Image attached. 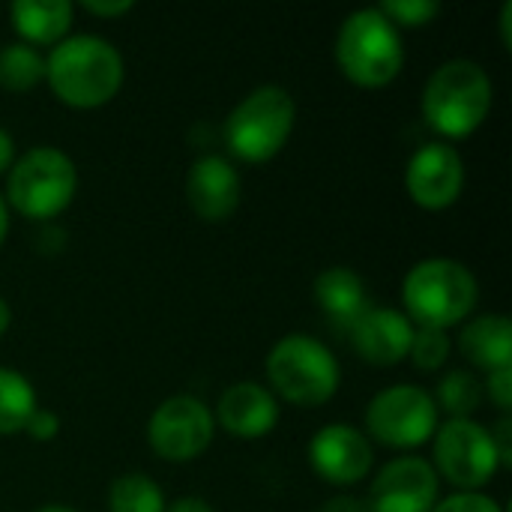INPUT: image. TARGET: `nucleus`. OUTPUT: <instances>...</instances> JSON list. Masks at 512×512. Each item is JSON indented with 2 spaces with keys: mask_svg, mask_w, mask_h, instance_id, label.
<instances>
[{
  "mask_svg": "<svg viewBox=\"0 0 512 512\" xmlns=\"http://www.w3.org/2000/svg\"><path fill=\"white\" fill-rule=\"evenodd\" d=\"M9 324H12V309H9V303L0 297V336L9 330Z\"/></svg>",
  "mask_w": 512,
  "mask_h": 512,
  "instance_id": "obj_36",
  "label": "nucleus"
},
{
  "mask_svg": "<svg viewBox=\"0 0 512 512\" xmlns=\"http://www.w3.org/2000/svg\"><path fill=\"white\" fill-rule=\"evenodd\" d=\"M459 351L486 372L512 366V324L507 315L471 318L459 333Z\"/></svg>",
  "mask_w": 512,
  "mask_h": 512,
  "instance_id": "obj_18",
  "label": "nucleus"
},
{
  "mask_svg": "<svg viewBox=\"0 0 512 512\" xmlns=\"http://www.w3.org/2000/svg\"><path fill=\"white\" fill-rule=\"evenodd\" d=\"M297 123L294 96L279 84H264L243 96L225 120V144L231 156L249 165L270 162L291 138Z\"/></svg>",
  "mask_w": 512,
  "mask_h": 512,
  "instance_id": "obj_6",
  "label": "nucleus"
},
{
  "mask_svg": "<svg viewBox=\"0 0 512 512\" xmlns=\"http://www.w3.org/2000/svg\"><path fill=\"white\" fill-rule=\"evenodd\" d=\"M495 102L489 72L474 60L441 63L423 87V117L444 138H468L477 132Z\"/></svg>",
  "mask_w": 512,
  "mask_h": 512,
  "instance_id": "obj_2",
  "label": "nucleus"
},
{
  "mask_svg": "<svg viewBox=\"0 0 512 512\" xmlns=\"http://www.w3.org/2000/svg\"><path fill=\"white\" fill-rule=\"evenodd\" d=\"M9 234V207H6V198L0 195V246Z\"/></svg>",
  "mask_w": 512,
  "mask_h": 512,
  "instance_id": "obj_35",
  "label": "nucleus"
},
{
  "mask_svg": "<svg viewBox=\"0 0 512 512\" xmlns=\"http://www.w3.org/2000/svg\"><path fill=\"white\" fill-rule=\"evenodd\" d=\"M489 396L501 411L512 408V366L510 369H495L489 372Z\"/></svg>",
  "mask_w": 512,
  "mask_h": 512,
  "instance_id": "obj_28",
  "label": "nucleus"
},
{
  "mask_svg": "<svg viewBox=\"0 0 512 512\" xmlns=\"http://www.w3.org/2000/svg\"><path fill=\"white\" fill-rule=\"evenodd\" d=\"M375 462L369 438L345 423H330L309 441L312 471L333 486H354L369 477Z\"/></svg>",
  "mask_w": 512,
  "mask_h": 512,
  "instance_id": "obj_13",
  "label": "nucleus"
},
{
  "mask_svg": "<svg viewBox=\"0 0 512 512\" xmlns=\"http://www.w3.org/2000/svg\"><path fill=\"white\" fill-rule=\"evenodd\" d=\"M480 288L474 273L453 258L417 261L402 282V303L408 321L426 330H444L462 324L477 306Z\"/></svg>",
  "mask_w": 512,
  "mask_h": 512,
  "instance_id": "obj_3",
  "label": "nucleus"
},
{
  "mask_svg": "<svg viewBox=\"0 0 512 512\" xmlns=\"http://www.w3.org/2000/svg\"><path fill=\"white\" fill-rule=\"evenodd\" d=\"M111 512H165V495L147 474H123L108 492Z\"/></svg>",
  "mask_w": 512,
  "mask_h": 512,
  "instance_id": "obj_22",
  "label": "nucleus"
},
{
  "mask_svg": "<svg viewBox=\"0 0 512 512\" xmlns=\"http://www.w3.org/2000/svg\"><path fill=\"white\" fill-rule=\"evenodd\" d=\"M165 512H213L201 498H177L174 504H165Z\"/></svg>",
  "mask_w": 512,
  "mask_h": 512,
  "instance_id": "obj_32",
  "label": "nucleus"
},
{
  "mask_svg": "<svg viewBox=\"0 0 512 512\" xmlns=\"http://www.w3.org/2000/svg\"><path fill=\"white\" fill-rule=\"evenodd\" d=\"M228 435L240 441H258L270 435L279 423V402L276 396L255 381H237L231 384L216 405L213 417Z\"/></svg>",
  "mask_w": 512,
  "mask_h": 512,
  "instance_id": "obj_15",
  "label": "nucleus"
},
{
  "mask_svg": "<svg viewBox=\"0 0 512 512\" xmlns=\"http://www.w3.org/2000/svg\"><path fill=\"white\" fill-rule=\"evenodd\" d=\"M240 174L222 156H201L186 177V198L198 219L225 222L240 204Z\"/></svg>",
  "mask_w": 512,
  "mask_h": 512,
  "instance_id": "obj_16",
  "label": "nucleus"
},
{
  "mask_svg": "<svg viewBox=\"0 0 512 512\" xmlns=\"http://www.w3.org/2000/svg\"><path fill=\"white\" fill-rule=\"evenodd\" d=\"M378 9L396 27H423L441 12L435 0H387Z\"/></svg>",
  "mask_w": 512,
  "mask_h": 512,
  "instance_id": "obj_25",
  "label": "nucleus"
},
{
  "mask_svg": "<svg viewBox=\"0 0 512 512\" xmlns=\"http://www.w3.org/2000/svg\"><path fill=\"white\" fill-rule=\"evenodd\" d=\"M36 408V390L30 381L15 369L0 366V438L24 432Z\"/></svg>",
  "mask_w": 512,
  "mask_h": 512,
  "instance_id": "obj_20",
  "label": "nucleus"
},
{
  "mask_svg": "<svg viewBox=\"0 0 512 512\" xmlns=\"http://www.w3.org/2000/svg\"><path fill=\"white\" fill-rule=\"evenodd\" d=\"M39 512H75V510H69V507H60V504H48V507H42Z\"/></svg>",
  "mask_w": 512,
  "mask_h": 512,
  "instance_id": "obj_37",
  "label": "nucleus"
},
{
  "mask_svg": "<svg viewBox=\"0 0 512 512\" xmlns=\"http://www.w3.org/2000/svg\"><path fill=\"white\" fill-rule=\"evenodd\" d=\"M24 432H27L33 441H51V438H57V432H60V417H57L54 411H48V408H36L33 417L27 420Z\"/></svg>",
  "mask_w": 512,
  "mask_h": 512,
  "instance_id": "obj_27",
  "label": "nucleus"
},
{
  "mask_svg": "<svg viewBox=\"0 0 512 512\" xmlns=\"http://www.w3.org/2000/svg\"><path fill=\"white\" fill-rule=\"evenodd\" d=\"M438 471L420 456H402L381 468L369 489V512H432L438 504Z\"/></svg>",
  "mask_w": 512,
  "mask_h": 512,
  "instance_id": "obj_11",
  "label": "nucleus"
},
{
  "mask_svg": "<svg viewBox=\"0 0 512 512\" xmlns=\"http://www.w3.org/2000/svg\"><path fill=\"white\" fill-rule=\"evenodd\" d=\"M432 512H504V510H501V504H498L495 498H489V495H483V492H456V495H450L447 501L435 504V510Z\"/></svg>",
  "mask_w": 512,
  "mask_h": 512,
  "instance_id": "obj_26",
  "label": "nucleus"
},
{
  "mask_svg": "<svg viewBox=\"0 0 512 512\" xmlns=\"http://www.w3.org/2000/svg\"><path fill=\"white\" fill-rule=\"evenodd\" d=\"M438 405V414H450V420H471V414L483 402V384L471 372H450L438 384V396H432Z\"/></svg>",
  "mask_w": 512,
  "mask_h": 512,
  "instance_id": "obj_23",
  "label": "nucleus"
},
{
  "mask_svg": "<svg viewBox=\"0 0 512 512\" xmlns=\"http://www.w3.org/2000/svg\"><path fill=\"white\" fill-rule=\"evenodd\" d=\"M213 432H216V420L210 408L195 396L165 399L147 423V441L153 453L165 462L198 459L210 447Z\"/></svg>",
  "mask_w": 512,
  "mask_h": 512,
  "instance_id": "obj_10",
  "label": "nucleus"
},
{
  "mask_svg": "<svg viewBox=\"0 0 512 512\" xmlns=\"http://www.w3.org/2000/svg\"><path fill=\"white\" fill-rule=\"evenodd\" d=\"M45 81L63 105L99 108L123 87V57L102 36H69L45 57Z\"/></svg>",
  "mask_w": 512,
  "mask_h": 512,
  "instance_id": "obj_1",
  "label": "nucleus"
},
{
  "mask_svg": "<svg viewBox=\"0 0 512 512\" xmlns=\"http://www.w3.org/2000/svg\"><path fill=\"white\" fill-rule=\"evenodd\" d=\"M315 303L327 315V321L342 333H348L354 327V321L372 306L369 294H366V282L351 267L324 270L315 279Z\"/></svg>",
  "mask_w": 512,
  "mask_h": 512,
  "instance_id": "obj_17",
  "label": "nucleus"
},
{
  "mask_svg": "<svg viewBox=\"0 0 512 512\" xmlns=\"http://www.w3.org/2000/svg\"><path fill=\"white\" fill-rule=\"evenodd\" d=\"M75 6L69 0H15L9 18L27 45H57L72 27Z\"/></svg>",
  "mask_w": 512,
  "mask_h": 512,
  "instance_id": "obj_19",
  "label": "nucleus"
},
{
  "mask_svg": "<svg viewBox=\"0 0 512 512\" xmlns=\"http://www.w3.org/2000/svg\"><path fill=\"white\" fill-rule=\"evenodd\" d=\"M12 159H15V144H12V135L6 129H0V174L6 168H12Z\"/></svg>",
  "mask_w": 512,
  "mask_h": 512,
  "instance_id": "obj_33",
  "label": "nucleus"
},
{
  "mask_svg": "<svg viewBox=\"0 0 512 512\" xmlns=\"http://www.w3.org/2000/svg\"><path fill=\"white\" fill-rule=\"evenodd\" d=\"M369 435L396 450H414L432 441L438 429V405L432 393L414 384H396L381 390L366 408Z\"/></svg>",
  "mask_w": 512,
  "mask_h": 512,
  "instance_id": "obj_8",
  "label": "nucleus"
},
{
  "mask_svg": "<svg viewBox=\"0 0 512 512\" xmlns=\"http://www.w3.org/2000/svg\"><path fill=\"white\" fill-rule=\"evenodd\" d=\"M465 186V165L456 147L432 141L423 144L405 171V189L423 210H444L459 201Z\"/></svg>",
  "mask_w": 512,
  "mask_h": 512,
  "instance_id": "obj_12",
  "label": "nucleus"
},
{
  "mask_svg": "<svg viewBox=\"0 0 512 512\" xmlns=\"http://www.w3.org/2000/svg\"><path fill=\"white\" fill-rule=\"evenodd\" d=\"M336 63L357 87H387L405 63L399 27L390 24L378 6L351 12L336 33Z\"/></svg>",
  "mask_w": 512,
  "mask_h": 512,
  "instance_id": "obj_4",
  "label": "nucleus"
},
{
  "mask_svg": "<svg viewBox=\"0 0 512 512\" xmlns=\"http://www.w3.org/2000/svg\"><path fill=\"white\" fill-rule=\"evenodd\" d=\"M78 189L75 162L57 147H33L9 168L6 198L27 219L48 222L60 216Z\"/></svg>",
  "mask_w": 512,
  "mask_h": 512,
  "instance_id": "obj_7",
  "label": "nucleus"
},
{
  "mask_svg": "<svg viewBox=\"0 0 512 512\" xmlns=\"http://www.w3.org/2000/svg\"><path fill=\"white\" fill-rule=\"evenodd\" d=\"M435 471L459 492H480L501 471L492 435L477 420H447L435 429Z\"/></svg>",
  "mask_w": 512,
  "mask_h": 512,
  "instance_id": "obj_9",
  "label": "nucleus"
},
{
  "mask_svg": "<svg viewBox=\"0 0 512 512\" xmlns=\"http://www.w3.org/2000/svg\"><path fill=\"white\" fill-rule=\"evenodd\" d=\"M45 81V57L27 42H9L0 48V87L12 93L33 90Z\"/></svg>",
  "mask_w": 512,
  "mask_h": 512,
  "instance_id": "obj_21",
  "label": "nucleus"
},
{
  "mask_svg": "<svg viewBox=\"0 0 512 512\" xmlns=\"http://www.w3.org/2000/svg\"><path fill=\"white\" fill-rule=\"evenodd\" d=\"M87 12L99 15V18H117V15H126L132 9V0H84L81 3Z\"/></svg>",
  "mask_w": 512,
  "mask_h": 512,
  "instance_id": "obj_30",
  "label": "nucleus"
},
{
  "mask_svg": "<svg viewBox=\"0 0 512 512\" xmlns=\"http://www.w3.org/2000/svg\"><path fill=\"white\" fill-rule=\"evenodd\" d=\"M267 381L273 396L300 408H315L336 396L342 369L324 342L306 333H291L267 354Z\"/></svg>",
  "mask_w": 512,
  "mask_h": 512,
  "instance_id": "obj_5",
  "label": "nucleus"
},
{
  "mask_svg": "<svg viewBox=\"0 0 512 512\" xmlns=\"http://www.w3.org/2000/svg\"><path fill=\"white\" fill-rule=\"evenodd\" d=\"M354 351L372 366H396L408 357L414 324L405 312L387 306H369L348 330Z\"/></svg>",
  "mask_w": 512,
  "mask_h": 512,
  "instance_id": "obj_14",
  "label": "nucleus"
},
{
  "mask_svg": "<svg viewBox=\"0 0 512 512\" xmlns=\"http://www.w3.org/2000/svg\"><path fill=\"white\" fill-rule=\"evenodd\" d=\"M501 42L507 51H512V0H507L501 9Z\"/></svg>",
  "mask_w": 512,
  "mask_h": 512,
  "instance_id": "obj_34",
  "label": "nucleus"
},
{
  "mask_svg": "<svg viewBox=\"0 0 512 512\" xmlns=\"http://www.w3.org/2000/svg\"><path fill=\"white\" fill-rule=\"evenodd\" d=\"M318 512H369V510H366V504H363L360 498H354V495H339V498L327 501V504H324Z\"/></svg>",
  "mask_w": 512,
  "mask_h": 512,
  "instance_id": "obj_31",
  "label": "nucleus"
},
{
  "mask_svg": "<svg viewBox=\"0 0 512 512\" xmlns=\"http://www.w3.org/2000/svg\"><path fill=\"white\" fill-rule=\"evenodd\" d=\"M450 348H453V345H450V336H447L444 330H426V327H420V330H414L408 357H411V363H414L417 369L435 372V369H441V366L447 363Z\"/></svg>",
  "mask_w": 512,
  "mask_h": 512,
  "instance_id": "obj_24",
  "label": "nucleus"
},
{
  "mask_svg": "<svg viewBox=\"0 0 512 512\" xmlns=\"http://www.w3.org/2000/svg\"><path fill=\"white\" fill-rule=\"evenodd\" d=\"M492 444H495V453H498V462L501 468H510L512 465V423L504 417L492 432Z\"/></svg>",
  "mask_w": 512,
  "mask_h": 512,
  "instance_id": "obj_29",
  "label": "nucleus"
}]
</instances>
